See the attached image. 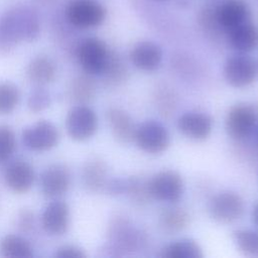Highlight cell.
I'll use <instances>...</instances> for the list:
<instances>
[{
	"label": "cell",
	"mask_w": 258,
	"mask_h": 258,
	"mask_svg": "<svg viewBox=\"0 0 258 258\" xmlns=\"http://www.w3.org/2000/svg\"><path fill=\"white\" fill-rule=\"evenodd\" d=\"M40 32L37 13L28 6L18 5L0 16V54H8L22 41L35 40Z\"/></svg>",
	"instance_id": "obj_1"
},
{
	"label": "cell",
	"mask_w": 258,
	"mask_h": 258,
	"mask_svg": "<svg viewBox=\"0 0 258 258\" xmlns=\"http://www.w3.org/2000/svg\"><path fill=\"white\" fill-rule=\"evenodd\" d=\"M111 50L100 38L88 37L82 40L77 49V59L86 74L101 76L108 63Z\"/></svg>",
	"instance_id": "obj_2"
},
{
	"label": "cell",
	"mask_w": 258,
	"mask_h": 258,
	"mask_svg": "<svg viewBox=\"0 0 258 258\" xmlns=\"http://www.w3.org/2000/svg\"><path fill=\"white\" fill-rule=\"evenodd\" d=\"M257 122L258 108L253 104L239 103L232 106L226 115V132L235 140H244L253 133Z\"/></svg>",
	"instance_id": "obj_3"
},
{
	"label": "cell",
	"mask_w": 258,
	"mask_h": 258,
	"mask_svg": "<svg viewBox=\"0 0 258 258\" xmlns=\"http://www.w3.org/2000/svg\"><path fill=\"white\" fill-rule=\"evenodd\" d=\"M66 129L73 140L86 141L97 132L98 116L91 107L78 104L71 108L67 114Z\"/></svg>",
	"instance_id": "obj_4"
},
{
	"label": "cell",
	"mask_w": 258,
	"mask_h": 258,
	"mask_svg": "<svg viewBox=\"0 0 258 258\" xmlns=\"http://www.w3.org/2000/svg\"><path fill=\"white\" fill-rule=\"evenodd\" d=\"M66 16L77 28H93L104 22L106 9L95 0H72L67 7Z\"/></svg>",
	"instance_id": "obj_5"
},
{
	"label": "cell",
	"mask_w": 258,
	"mask_h": 258,
	"mask_svg": "<svg viewBox=\"0 0 258 258\" xmlns=\"http://www.w3.org/2000/svg\"><path fill=\"white\" fill-rule=\"evenodd\" d=\"M147 184L151 199L160 202L176 203L183 194V180L174 170L167 169L155 173Z\"/></svg>",
	"instance_id": "obj_6"
},
{
	"label": "cell",
	"mask_w": 258,
	"mask_h": 258,
	"mask_svg": "<svg viewBox=\"0 0 258 258\" xmlns=\"http://www.w3.org/2000/svg\"><path fill=\"white\" fill-rule=\"evenodd\" d=\"M245 210L242 197L232 190H224L214 196L209 204L210 216L218 223L231 224L239 220Z\"/></svg>",
	"instance_id": "obj_7"
},
{
	"label": "cell",
	"mask_w": 258,
	"mask_h": 258,
	"mask_svg": "<svg viewBox=\"0 0 258 258\" xmlns=\"http://www.w3.org/2000/svg\"><path fill=\"white\" fill-rule=\"evenodd\" d=\"M134 141L144 152L158 154L167 149L170 136L167 129L155 120H148L136 127Z\"/></svg>",
	"instance_id": "obj_8"
},
{
	"label": "cell",
	"mask_w": 258,
	"mask_h": 258,
	"mask_svg": "<svg viewBox=\"0 0 258 258\" xmlns=\"http://www.w3.org/2000/svg\"><path fill=\"white\" fill-rule=\"evenodd\" d=\"M22 142L24 146L35 152H43L55 147L59 140L56 126L47 120H39L23 129Z\"/></svg>",
	"instance_id": "obj_9"
},
{
	"label": "cell",
	"mask_w": 258,
	"mask_h": 258,
	"mask_svg": "<svg viewBox=\"0 0 258 258\" xmlns=\"http://www.w3.org/2000/svg\"><path fill=\"white\" fill-rule=\"evenodd\" d=\"M258 74V68L253 58L245 53L230 56L224 64V77L234 88H244L251 85Z\"/></svg>",
	"instance_id": "obj_10"
},
{
	"label": "cell",
	"mask_w": 258,
	"mask_h": 258,
	"mask_svg": "<svg viewBox=\"0 0 258 258\" xmlns=\"http://www.w3.org/2000/svg\"><path fill=\"white\" fill-rule=\"evenodd\" d=\"M70 169L61 163L48 165L40 175V189L44 197L55 199L67 194L71 186Z\"/></svg>",
	"instance_id": "obj_11"
},
{
	"label": "cell",
	"mask_w": 258,
	"mask_h": 258,
	"mask_svg": "<svg viewBox=\"0 0 258 258\" xmlns=\"http://www.w3.org/2000/svg\"><path fill=\"white\" fill-rule=\"evenodd\" d=\"M41 227L44 232L51 236L66 234L70 227L69 205L60 200H54L46 205L41 218Z\"/></svg>",
	"instance_id": "obj_12"
},
{
	"label": "cell",
	"mask_w": 258,
	"mask_h": 258,
	"mask_svg": "<svg viewBox=\"0 0 258 258\" xmlns=\"http://www.w3.org/2000/svg\"><path fill=\"white\" fill-rule=\"evenodd\" d=\"M177 128L185 137L191 140L202 141L211 135L213 120L206 113L190 111L179 116Z\"/></svg>",
	"instance_id": "obj_13"
},
{
	"label": "cell",
	"mask_w": 258,
	"mask_h": 258,
	"mask_svg": "<svg viewBox=\"0 0 258 258\" xmlns=\"http://www.w3.org/2000/svg\"><path fill=\"white\" fill-rule=\"evenodd\" d=\"M216 18L226 32L246 21H249L250 10L243 0H224L215 7Z\"/></svg>",
	"instance_id": "obj_14"
},
{
	"label": "cell",
	"mask_w": 258,
	"mask_h": 258,
	"mask_svg": "<svg viewBox=\"0 0 258 258\" xmlns=\"http://www.w3.org/2000/svg\"><path fill=\"white\" fill-rule=\"evenodd\" d=\"M6 185L16 194H25L33 185L35 171L33 166L21 159L11 162L4 171Z\"/></svg>",
	"instance_id": "obj_15"
},
{
	"label": "cell",
	"mask_w": 258,
	"mask_h": 258,
	"mask_svg": "<svg viewBox=\"0 0 258 258\" xmlns=\"http://www.w3.org/2000/svg\"><path fill=\"white\" fill-rule=\"evenodd\" d=\"M130 60L135 68L144 72L155 71L162 60V49L153 41H140L130 51Z\"/></svg>",
	"instance_id": "obj_16"
},
{
	"label": "cell",
	"mask_w": 258,
	"mask_h": 258,
	"mask_svg": "<svg viewBox=\"0 0 258 258\" xmlns=\"http://www.w3.org/2000/svg\"><path fill=\"white\" fill-rule=\"evenodd\" d=\"M106 119L115 140L128 144L134 140L136 127L131 116L124 110L111 107L106 111Z\"/></svg>",
	"instance_id": "obj_17"
},
{
	"label": "cell",
	"mask_w": 258,
	"mask_h": 258,
	"mask_svg": "<svg viewBox=\"0 0 258 258\" xmlns=\"http://www.w3.org/2000/svg\"><path fill=\"white\" fill-rule=\"evenodd\" d=\"M229 45L240 53H247L258 46V27L246 21L226 32Z\"/></svg>",
	"instance_id": "obj_18"
},
{
	"label": "cell",
	"mask_w": 258,
	"mask_h": 258,
	"mask_svg": "<svg viewBox=\"0 0 258 258\" xmlns=\"http://www.w3.org/2000/svg\"><path fill=\"white\" fill-rule=\"evenodd\" d=\"M108 167L104 160L99 157L88 159L82 168L81 178L84 187L91 192H100L108 183Z\"/></svg>",
	"instance_id": "obj_19"
},
{
	"label": "cell",
	"mask_w": 258,
	"mask_h": 258,
	"mask_svg": "<svg viewBox=\"0 0 258 258\" xmlns=\"http://www.w3.org/2000/svg\"><path fill=\"white\" fill-rule=\"evenodd\" d=\"M56 66L51 58L46 55L33 57L26 68V77L35 86H46L56 78Z\"/></svg>",
	"instance_id": "obj_20"
},
{
	"label": "cell",
	"mask_w": 258,
	"mask_h": 258,
	"mask_svg": "<svg viewBox=\"0 0 258 258\" xmlns=\"http://www.w3.org/2000/svg\"><path fill=\"white\" fill-rule=\"evenodd\" d=\"M129 226L126 221L120 219L115 220L110 225L109 240L114 249H133L140 242V233Z\"/></svg>",
	"instance_id": "obj_21"
},
{
	"label": "cell",
	"mask_w": 258,
	"mask_h": 258,
	"mask_svg": "<svg viewBox=\"0 0 258 258\" xmlns=\"http://www.w3.org/2000/svg\"><path fill=\"white\" fill-rule=\"evenodd\" d=\"M96 89L93 76L85 73L72 80L68 89V95L76 103L87 105V103L95 98Z\"/></svg>",
	"instance_id": "obj_22"
},
{
	"label": "cell",
	"mask_w": 258,
	"mask_h": 258,
	"mask_svg": "<svg viewBox=\"0 0 258 258\" xmlns=\"http://www.w3.org/2000/svg\"><path fill=\"white\" fill-rule=\"evenodd\" d=\"M158 223L164 232L169 234L178 233L188 226L189 215L181 208H166L160 212Z\"/></svg>",
	"instance_id": "obj_23"
},
{
	"label": "cell",
	"mask_w": 258,
	"mask_h": 258,
	"mask_svg": "<svg viewBox=\"0 0 258 258\" xmlns=\"http://www.w3.org/2000/svg\"><path fill=\"white\" fill-rule=\"evenodd\" d=\"M0 251L2 256L7 258H31L34 255L30 243L25 238L14 234L2 238Z\"/></svg>",
	"instance_id": "obj_24"
},
{
	"label": "cell",
	"mask_w": 258,
	"mask_h": 258,
	"mask_svg": "<svg viewBox=\"0 0 258 258\" xmlns=\"http://www.w3.org/2000/svg\"><path fill=\"white\" fill-rule=\"evenodd\" d=\"M162 258H203L201 246L191 239H180L166 245L160 253Z\"/></svg>",
	"instance_id": "obj_25"
},
{
	"label": "cell",
	"mask_w": 258,
	"mask_h": 258,
	"mask_svg": "<svg viewBox=\"0 0 258 258\" xmlns=\"http://www.w3.org/2000/svg\"><path fill=\"white\" fill-rule=\"evenodd\" d=\"M127 69L125 63L122 61L120 56L115 52L111 51L108 63L101 76L109 86H116L124 82L127 78Z\"/></svg>",
	"instance_id": "obj_26"
},
{
	"label": "cell",
	"mask_w": 258,
	"mask_h": 258,
	"mask_svg": "<svg viewBox=\"0 0 258 258\" xmlns=\"http://www.w3.org/2000/svg\"><path fill=\"white\" fill-rule=\"evenodd\" d=\"M233 239L238 249L245 255L258 257V232L240 229L233 232Z\"/></svg>",
	"instance_id": "obj_27"
},
{
	"label": "cell",
	"mask_w": 258,
	"mask_h": 258,
	"mask_svg": "<svg viewBox=\"0 0 258 258\" xmlns=\"http://www.w3.org/2000/svg\"><path fill=\"white\" fill-rule=\"evenodd\" d=\"M20 101V91L18 87L10 82L0 83V114L12 113Z\"/></svg>",
	"instance_id": "obj_28"
},
{
	"label": "cell",
	"mask_w": 258,
	"mask_h": 258,
	"mask_svg": "<svg viewBox=\"0 0 258 258\" xmlns=\"http://www.w3.org/2000/svg\"><path fill=\"white\" fill-rule=\"evenodd\" d=\"M124 192H127V195L130 197V199L139 205H143L148 202L149 199H151L149 190H148V184L147 182L137 178V177H131L129 179L125 180V190Z\"/></svg>",
	"instance_id": "obj_29"
},
{
	"label": "cell",
	"mask_w": 258,
	"mask_h": 258,
	"mask_svg": "<svg viewBox=\"0 0 258 258\" xmlns=\"http://www.w3.org/2000/svg\"><path fill=\"white\" fill-rule=\"evenodd\" d=\"M16 149V137L11 127L0 125V164L11 158Z\"/></svg>",
	"instance_id": "obj_30"
},
{
	"label": "cell",
	"mask_w": 258,
	"mask_h": 258,
	"mask_svg": "<svg viewBox=\"0 0 258 258\" xmlns=\"http://www.w3.org/2000/svg\"><path fill=\"white\" fill-rule=\"evenodd\" d=\"M51 97L43 86H36L27 98V107L33 113H39L50 106Z\"/></svg>",
	"instance_id": "obj_31"
},
{
	"label": "cell",
	"mask_w": 258,
	"mask_h": 258,
	"mask_svg": "<svg viewBox=\"0 0 258 258\" xmlns=\"http://www.w3.org/2000/svg\"><path fill=\"white\" fill-rule=\"evenodd\" d=\"M199 22L206 33L212 37H218L222 32L225 33L216 18L215 7H204L199 15Z\"/></svg>",
	"instance_id": "obj_32"
},
{
	"label": "cell",
	"mask_w": 258,
	"mask_h": 258,
	"mask_svg": "<svg viewBox=\"0 0 258 258\" xmlns=\"http://www.w3.org/2000/svg\"><path fill=\"white\" fill-rule=\"evenodd\" d=\"M17 227L23 233H29L34 228V214L28 209H22L17 217Z\"/></svg>",
	"instance_id": "obj_33"
},
{
	"label": "cell",
	"mask_w": 258,
	"mask_h": 258,
	"mask_svg": "<svg viewBox=\"0 0 258 258\" xmlns=\"http://www.w3.org/2000/svg\"><path fill=\"white\" fill-rule=\"evenodd\" d=\"M57 258H86L87 255L83 249L75 245H64L57 248L53 254Z\"/></svg>",
	"instance_id": "obj_34"
},
{
	"label": "cell",
	"mask_w": 258,
	"mask_h": 258,
	"mask_svg": "<svg viewBox=\"0 0 258 258\" xmlns=\"http://www.w3.org/2000/svg\"><path fill=\"white\" fill-rule=\"evenodd\" d=\"M252 218H253V221H254L255 225L258 227V203L255 205V207H254V209H253Z\"/></svg>",
	"instance_id": "obj_35"
},
{
	"label": "cell",
	"mask_w": 258,
	"mask_h": 258,
	"mask_svg": "<svg viewBox=\"0 0 258 258\" xmlns=\"http://www.w3.org/2000/svg\"><path fill=\"white\" fill-rule=\"evenodd\" d=\"M257 143H258V130H257Z\"/></svg>",
	"instance_id": "obj_36"
},
{
	"label": "cell",
	"mask_w": 258,
	"mask_h": 258,
	"mask_svg": "<svg viewBox=\"0 0 258 258\" xmlns=\"http://www.w3.org/2000/svg\"><path fill=\"white\" fill-rule=\"evenodd\" d=\"M154 1H164V0H154Z\"/></svg>",
	"instance_id": "obj_37"
}]
</instances>
